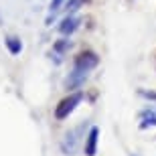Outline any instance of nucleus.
Returning <instances> with one entry per match:
<instances>
[{
    "instance_id": "nucleus-1",
    "label": "nucleus",
    "mask_w": 156,
    "mask_h": 156,
    "mask_svg": "<svg viewBox=\"0 0 156 156\" xmlns=\"http://www.w3.org/2000/svg\"><path fill=\"white\" fill-rule=\"evenodd\" d=\"M83 101V91H71L67 98H63L55 108V118L57 120H67V118L75 112V108Z\"/></svg>"
},
{
    "instance_id": "nucleus-2",
    "label": "nucleus",
    "mask_w": 156,
    "mask_h": 156,
    "mask_svg": "<svg viewBox=\"0 0 156 156\" xmlns=\"http://www.w3.org/2000/svg\"><path fill=\"white\" fill-rule=\"evenodd\" d=\"M83 130H85V126L81 124V126L73 128V130H69V132L65 134L63 142H61V150H63V154L67 156H73L77 150V146H79V140H81V134H83Z\"/></svg>"
},
{
    "instance_id": "nucleus-3",
    "label": "nucleus",
    "mask_w": 156,
    "mask_h": 156,
    "mask_svg": "<svg viewBox=\"0 0 156 156\" xmlns=\"http://www.w3.org/2000/svg\"><path fill=\"white\" fill-rule=\"evenodd\" d=\"M98 65H99V57H98V53H93V51H81L73 59V67L81 71H91Z\"/></svg>"
},
{
    "instance_id": "nucleus-4",
    "label": "nucleus",
    "mask_w": 156,
    "mask_h": 156,
    "mask_svg": "<svg viewBox=\"0 0 156 156\" xmlns=\"http://www.w3.org/2000/svg\"><path fill=\"white\" fill-rule=\"evenodd\" d=\"M87 75H89V71H81V69L73 67V71L65 77V89L67 91H79V87L85 83Z\"/></svg>"
},
{
    "instance_id": "nucleus-5",
    "label": "nucleus",
    "mask_w": 156,
    "mask_h": 156,
    "mask_svg": "<svg viewBox=\"0 0 156 156\" xmlns=\"http://www.w3.org/2000/svg\"><path fill=\"white\" fill-rule=\"evenodd\" d=\"M79 24H81V18H79V16H75V14H65L63 20L59 23L57 30H59V35L71 37L77 29H79Z\"/></svg>"
},
{
    "instance_id": "nucleus-6",
    "label": "nucleus",
    "mask_w": 156,
    "mask_h": 156,
    "mask_svg": "<svg viewBox=\"0 0 156 156\" xmlns=\"http://www.w3.org/2000/svg\"><path fill=\"white\" fill-rule=\"evenodd\" d=\"M98 140H99V128L91 126L89 132H87V136H85V146H83L85 156H95L98 154Z\"/></svg>"
},
{
    "instance_id": "nucleus-7",
    "label": "nucleus",
    "mask_w": 156,
    "mask_h": 156,
    "mask_svg": "<svg viewBox=\"0 0 156 156\" xmlns=\"http://www.w3.org/2000/svg\"><path fill=\"white\" fill-rule=\"evenodd\" d=\"M4 45H6V49H8L10 55H20V51H23V41H20V37H16V35H6L4 37Z\"/></svg>"
},
{
    "instance_id": "nucleus-8",
    "label": "nucleus",
    "mask_w": 156,
    "mask_h": 156,
    "mask_svg": "<svg viewBox=\"0 0 156 156\" xmlns=\"http://www.w3.org/2000/svg\"><path fill=\"white\" fill-rule=\"evenodd\" d=\"M71 49V41L69 37H63V39L55 41V45H53V55L57 57V61H61V57H63L65 53Z\"/></svg>"
},
{
    "instance_id": "nucleus-9",
    "label": "nucleus",
    "mask_w": 156,
    "mask_h": 156,
    "mask_svg": "<svg viewBox=\"0 0 156 156\" xmlns=\"http://www.w3.org/2000/svg\"><path fill=\"white\" fill-rule=\"evenodd\" d=\"M142 122H140V130H146V128H154L156 126V110H144L140 114Z\"/></svg>"
},
{
    "instance_id": "nucleus-10",
    "label": "nucleus",
    "mask_w": 156,
    "mask_h": 156,
    "mask_svg": "<svg viewBox=\"0 0 156 156\" xmlns=\"http://www.w3.org/2000/svg\"><path fill=\"white\" fill-rule=\"evenodd\" d=\"M65 2H67V0H51V4H49V16H47V24L53 23V18L57 16V12L65 6Z\"/></svg>"
},
{
    "instance_id": "nucleus-11",
    "label": "nucleus",
    "mask_w": 156,
    "mask_h": 156,
    "mask_svg": "<svg viewBox=\"0 0 156 156\" xmlns=\"http://www.w3.org/2000/svg\"><path fill=\"white\" fill-rule=\"evenodd\" d=\"M85 2H87V0H67V2H65V6H63L65 14H75L81 6L85 4Z\"/></svg>"
},
{
    "instance_id": "nucleus-12",
    "label": "nucleus",
    "mask_w": 156,
    "mask_h": 156,
    "mask_svg": "<svg viewBox=\"0 0 156 156\" xmlns=\"http://www.w3.org/2000/svg\"><path fill=\"white\" fill-rule=\"evenodd\" d=\"M138 95L148 99V101H156V91L154 89H138Z\"/></svg>"
}]
</instances>
